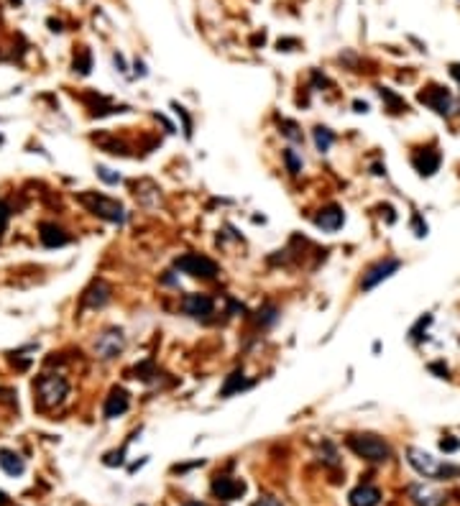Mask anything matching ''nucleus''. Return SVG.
Returning a JSON list of instances; mask_svg holds the SVG:
<instances>
[{
    "instance_id": "nucleus-17",
    "label": "nucleus",
    "mask_w": 460,
    "mask_h": 506,
    "mask_svg": "<svg viewBox=\"0 0 460 506\" xmlns=\"http://www.w3.org/2000/svg\"><path fill=\"white\" fill-rule=\"evenodd\" d=\"M110 300V289H107L105 281H95L93 287L87 289L85 297H82V305L85 307H100Z\"/></svg>"
},
{
    "instance_id": "nucleus-15",
    "label": "nucleus",
    "mask_w": 460,
    "mask_h": 506,
    "mask_svg": "<svg viewBox=\"0 0 460 506\" xmlns=\"http://www.w3.org/2000/svg\"><path fill=\"white\" fill-rule=\"evenodd\" d=\"M348 501H350V506H379L381 504V491L376 486L363 483V486H358V488L350 491Z\"/></svg>"
},
{
    "instance_id": "nucleus-27",
    "label": "nucleus",
    "mask_w": 460,
    "mask_h": 506,
    "mask_svg": "<svg viewBox=\"0 0 460 506\" xmlns=\"http://www.w3.org/2000/svg\"><path fill=\"white\" fill-rule=\"evenodd\" d=\"M412 228H414V235H417V238H422V235H427V225L420 220V215H414Z\"/></svg>"
},
{
    "instance_id": "nucleus-21",
    "label": "nucleus",
    "mask_w": 460,
    "mask_h": 506,
    "mask_svg": "<svg viewBox=\"0 0 460 506\" xmlns=\"http://www.w3.org/2000/svg\"><path fill=\"white\" fill-rule=\"evenodd\" d=\"M281 134L287 136V139L297 141V143H300V141H302L300 126H297V123H294V120H281Z\"/></svg>"
},
{
    "instance_id": "nucleus-23",
    "label": "nucleus",
    "mask_w": 460,
    "mask_h": 506,
    "mask_svg": "<svg viewBox=\"0 0 460 506\" xmlns=\"http://www.w3.org/2000/svg\"><path fill=\"white\" fill-rule=\"evenodd\" d=\"M284 161H287V169L292 174H300L302 172V159L292 151V148H287V151H284Z\"/></svg>"
},
{
    "instance_id": "nucleus-29",
    "label": "nucleus",
    "mask_w": 460,
    "mask_h": 506,
    "mask_svg": "<svg viewBox=\"0 0 460 506\" xmlns=\"http://www.w3.org/2000/svg\"><path fill=\"white\" fill-rule=\"evenodd\" d=\"M254 506H284V504H281L279 499H273V496H261Z\"/></svg>"
},
{
    "instance_id": "nucleus-24",
    "label": "nucleus",
    "mask_w": 460,
    "mask_h": 506,
    "mask_svg": "<svg viewBox=\"0 0 460 506\" xmlns=\"http://www.w3.org/2000/svg\"><path fill=\"white\" fill-rule=\"evenodd\" d=\"M98 177H100L102 182H107V184H118L120 182V174H113V169H107V167H98Z\"/></svg>"
},
{
    "instance_id": "nucleus-20",
    "label": "nucleus",
    "mask_w": 460,
    "mask_h": 506,
    "mask_svg": "<svg viewBox=\"0 0 460 506\" xmlns=\"http://www.w3.org/2000/svg\"><path fill=\"white\" fill-rule=\"evenodd\" d=\"M333 141H335V134L330 131V128H322V126L314 128V143H317V151H322V153L330 151Z\"/></svg>"
},
{
    "instance_id": "nucleus-25",
    "label": "nucleus",
    "mask_w": 460,
    "mask_h": 506,
    "mask_svg": "<svg viewBox=\"0 0 460 506\" xmlns=\"http://www.w3.org/2000/svg\"><path fill=\"white\" fill-rule=\"evenodd\" d=\"M8 220H11V207H8L6 202L0 200V233H3V230H6Z\"/></svg>"
},
{
    "instance_id": "nucleus-32",
    "label": "nucleus",
    "mask_w": 460,
    "mask_h": 506,
    "mask_svg": "<svg viewBox=\"0 0 460 506\" xmlns=\"http://www.w3.org/2000/svg\"><path fill=\"white\" fill-rule=\"evenodd\" d=\"M355 107H358V113H366V110H368L366 102H355Z\"/></svg>"
},
{
    "instance_id": "nucleus-4",
    "label": "nucleus",
    "mask_w": 460,
    "mask_h": 506,
    "mask_svg": "<svg viewBox=\"0 0 460 506\" xmlns=\"http://www.w3.org/2000/svg\"><path fill=\"white\" fill-rule=\"evenodd\" d=\"M36 394H39V404L44 409H54L64 401V396L69 394V384L61 376H54V373H44L36 381Z\"/></svg>"
},
{
    "instance_id": "nucleus-3",
    "label": "nucleus",
    "mask_w": 460,
    "mask_h": 506,
    "mask_svg": "<svg viewBox=\"0 0 460 506\" xmlns=\"http://www.w3.org/2000/svg\"><path fill=\"white\" fill-rule=\"evenodd\" d=\"M80 202L93 215L107 220V223H118L120 225V223L126 220V207L120 205L118 200H113V197H105V194H98V192H82Z\"/></svg>"
},
{
    "instance_id": "nucleus-18",
    "label": "nucleus",
    "mask_w": 460,
    "mask_h": 506,
    "mask_svg": "<svg viewBox=\"0 0 460 506\" xmlns=\"http://www.w3.org/2000/svg\"><path fill=\"white\" fill-rule=\"evenodd\" d=\"M0 468L8 473V476H20L23 473V458L13 450H0Z\"/></svg>"
},
{
    "instance_id": "nucleus-28",
    "label": "nucleus",
    "mask_w": 460,
    "mask_h": 506,
    "mask_svg": "<svg viewBox=\"0 0 460 506\" xmlns=\"http://www.w3.org/2000/svg\"><path fill=\"white\" fill-rule=\"evenodd\" d=\"M440 447L445 450V453H455L460 447V442L458 440H453V437H445V440H440Z\"/></svg>"
},
{
    "instance_id": "nucleus-12",
    "label": "nucleus",
    "mask_w": 460,
    "mask_h": 506,
    "mask_svg": "<svg viewBox=\"0 0 460 506\" xmlns=\"http://www.w3.org/2000/svg\"><path fill=\"white\" fill-rule=\"evenodd\" d=\"M412 164L422 177H432L440 169V153L435 151V148H427V151L422 148V151H417L412 156Z\"/></svg>"
},
{
    "instance_id": "nucleus-10",
    "label": "nucleus",
    "mask_w": 460,
    "mask_h": 506,
    "mask_svg": "<svg viewBox=\"0 0 460 506\" xmlns=\"http://www.w3.org/2000/svg\"><path fill=\"white\" fill-rule=\"evenodd\" d=\"M182 310L189 314V317H210L215 310V302L213 297H207V294H187L184 300H182Z\"/></svg>"
},
{
    "instance_id": "nucleus-9",
    "label": "nucleus",
    "mask_w": 460,
    "mask_h": 506,
    "mask_svg": "<svg viewBox=\"0 0 460 506\" xmlns=\"http://www.w3.org/2000/svg\"><path fill=\"white\" fill-rule=\"evenodd\" d=\"M409 499L414 506H445V493L427 483H412L409 486Z\"/></svg>"
},
{
    "instance_id": "nucleus-22",
    "label": "nucleus",
    "mask_w": 460,
    "mask_h": 506,
    "mask_svg": "<svg viewBox=\"0 0 460 506\" xmlns=\"http://www.w3.org/2000/svg\"><path fill=\"white\" fill-rule=\"evenodd\" d=\"M322 447H325V455H322V463H327V466H341V460H338V453H335V445H333V442H322Z\"/></svg>"
},
{
    "instance_id": "nucleus-33",
    "label": "nucleus",
    "mask_w": 460,
    "mask_h": 506,
    "mask_svg": "<svg viewBox=\"0 0 460 506\" xmlns=\"http://www.w3.org/2000/svg\"><path fill=\"white\" fill-rule=\"evenodd\" d=\"M184 506H207V504H200V501H189V504H184Z\"/></svg>"
},
{
    "instance_id": "nucleus-30",
    "label": "nucleus",
    "mask_w": 460,
    "mask_h": 506,
    "mask_svg": "<svg viewBox=\"0 0 460 506\" xmlns=\"http://www.w3.org/2000/svg\"><path fill=\"white\" fill-rule=\"evenodd\" d=\"M430 371H437V373H440V379H447V368L440 366V363H432V366H430Z\"/></svg>"
},
{
    "instance_id": "nucleus-16",
    "label": "nucleus",
    "mask_w": 460,
    "mask_h": 506,
    "mask_svg": "<svg viewBox=\"0 0 460 506\" xmlns=\"http://www.w3.org/2000/svg\"><path fill=\"white\" fill-rule=\"evenodd\" d=\"M41 243L47 248H57V246H64V243H69V235L61 230L59 225H54V223H44L41 225V233H39Z\"/></svg>"
},
{
    "instance_id": "nucleus-13",
    "label": "nucleus",
    "mask_w": 460,
    "mask_h": 506,
    "mask_svg": "<svg viewBox=\"0 0 460 506\" xmlns=\"http://www.w3.org/2000/svg\"><path fill=\"white\" fill-rule=\"evenodd\" d=\"M314 223H317V228L327 230V233H335L338 228H343V223H346V215H343V210L338 205H327V207H322L320 215L314 218Z\"/></svg>"
},
{
    "instance_id": "nucleus-6",
    "label": "nucleus",
    "mask_w": 460,
    "mask_h": 506,
    "mask_svg": "<svg viewBox=\"0 0 460 506\" xmlns=\"http://www.w3.org/2000/svg\"><path fill=\"white\" fill-rule=\"evenodd\" d=\"M399 266H401V261H396V259H384V261H379V264H374V266L363 273L360 289H363V292H371L374 287H379L381 281H387L389 276H394V273L399 271Z\"/></svg>"
},
{
    "instance_id": "nucleus-1",
    "label": "nucleus",
    "mask_w": 460,
    "mask_h": 506,
    "mask_svg": "<svg viewBox=\"0 0 460 506\" xmlns=\"http://www.w3.org/2000/svg\"><path fill=\"white\" fill-rule=\"evenodd\" d=\"M407 460H409V466L420 473V476H425V478L442 481V478H453V476H458L460 473L458 466L442 463L440 458H435L432 453H427V450H422V447H409Z\"/></svg>"
},
{
    "instance_id": "nucleus-14",
    "label": "nucleus",
    "mask_w": 460,
    "mask_h": 506,
    "mask_svg": "<svg viewBox=\"0 0 460 506\" xmlns=\"http://www.w3.org/2000/svg\"><path fill=\"white\" fill-rule=\"evenodd\" d=\"M128 404H131V399H128L126 389H113L110 396L105 399V409H102V412H105V420H115L120 414H126Z\"/></svg>"
},
{
    "instance_id": "nucleus-19",
    "label": "nucleus",
    "mask_w": 460,
    "mask_h": 506,
    "mask_svg": "<svg viewBox=\"0 0 460 506\" xmlns=\"http://www.w3.org/2000/svg\"><path fill=\"white\" fill-rule=\"evenodd\" d=\"M246 387H248V381H246V376H243V371H233L230 376H228L225 384H223L220 396H230V394H235L238 389H246Z\"/></svg>"
},
{
    "instance_id": "nucleus-7",
    "label": "nucleus",
    "mask_w": 460,
    "mask_h": 506,
    "mask_svg": "<svg viewBox=\"0 0 460 506\" xmlns=\"http://www.w3.org/2000/svg\"><path fill=\"white\" fill-rule=\"evenodd\" d=\"M123 348H126V338H123L120 330H107V333H102L100 338L95 340V353L100 355L102 360L115 358Z\"/></svg>"
},
{
    "instance_id": "nucleus-26",
    "label": "nucleus",
    "mask_w": 460,
    "mask_h": 506,
    "mask_svg": "<svg viewBox=\"0 0 460 506\" xmlns=\"http://www.w3.org/2000/svg\"><path fill=\"white\" fill-rule=\"evenodd\" d=\"M177 115L182 118V123H184V134H187V139L192 136V120H189V115L184 113V107H177Z\"/></svg>"
},
{
    "instance_id": "nucleus-8",
    "label": "nucleus",
    "mask_w": 460,
    "mask_h": 506,
    "mask_svg": "<svg viewBox=\"0 0 460 506\" xmlns=\"http://www.w3.org/2000/svg\"><path fill=\"white\" fill-rule=\"evenodd\" d=\"M420 100L425 102L427 107H432L435 113H440V115L453 113V98H450V93L442 90V87H427L425 93H420Z\"/></svg>"
},
{
    "instance_id": "nucleus-5",
    "label": "nucleus",
    "mask_w": 460,
    "mask_h": 506,
    "mask_svg": "<svg viewBox=\"0 0 460 506\" xmlns=\"http://www.w3.org/2000/svg\"><path fill=\"white\" fill-rule=\"evenodd\" d=\"M174 269L182 273H189L194 279H215V276L220 273L218 264H215L213 259L202 256V253H184V256H179V259L174 261Z\"/></svg>"
},
{
    "instance_id": "nucleus-11",
    "label": "nucleus",
    "mask_w": 460,
    "mask_h": 506,
    "mask_svg": "<svg viewBox=\"0 0 460 506\" xmlns=\"http://www.w3.org/2000/svg\"><path fill=\"white\" fill-rule=\"evenodd\" d=\"M243 491H246L243 481L228 478V476H218V478L213 481V493L218 496V499H223V501L238 499V496H240Z\"/></svg>"
},
{
    "instance_id": "nucleus-2",
    "label": "nucleus",
    "mask_w": 460,
    "mask_h": 506,
    "mask_svg": "<svg viewBox=\"0 0 460 506\" xmlns=\"http://www.w3.org/2000/svg\"><path fill=\"white\" fill-rule=\"evenodd\" d=\"M348 447L353 450L358 458L368 460V463H387L391 458V447L387 440H381L379 435L363 433V435H350L348 437Z\"/></svg>"
},
{
    "instance_id": "nucleus-31",
    "label": "nucleus",
    "mask_w": 460,
    "mask_h": 506,
    "mask_svg": "<svg viewBox=\"0 0 460 506\" xmlns=\"http://www.w3.org/2000/svg\"><path fill=\"white\" fill-rule=\"evenodd\" d=\"M11 504V499H8V493L6 491H0V506H8Z\"/></svg>"
}]
</instances>
